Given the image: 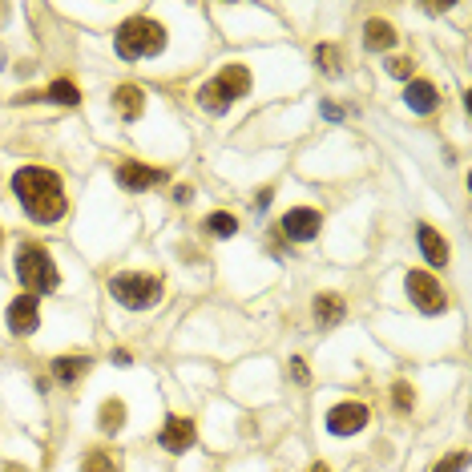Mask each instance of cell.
<instances>
[{
    "mask_svg": "<svg viewBox=\"0 0 472 472\" xmlns=\"http://www.w3.org/2000/svg\"><path fill=\"white\" fill-rule=\"evenodd\" d=\"M13 194L37 222H57L65 214V182L45 166H24L13 174Z\"/></svg>",
    "mask_w": 472,
    "mask_h": 472,
    "instance_id": "cell-1",
    "label": "cell"
},
{
    "mask_svg": "<svg viewBox=\"0 0 472 472\" xmlns=\"http://www.w3.org/2000/svg\"><path fill=\"white\" fill-rule=\"evenodd\" d=\"M114 49L122 61H142V57H153L166 49V29H162L153 16H134L117 29L114 37Z\"/></svg>",
    "mask_w": 472,
    "mask_h": 472,
    "instance_id": "cell-2",
    "label": "cell"
},
{
    "mask_svg": "<svg viewBox=\"0 0 472 472\" xmlns=\"http://www.w3.org/2000/svg\"><path fill=\"white\" fill-rule=\"evenodd\" d=\"M16 279H21V287H29V295H53L61 287V271L37 243H24L16 251Z\"/></svg>",
    "mask_w": 472,
    "mask_h": 472,
    "instance_id": "cell-3",
    "label": "cell"
},
{
    "mask_svg": "<svg viewBox=\"0 0 472 472\" xmlns=\"http://www.w3.org/2000/svg\"><path fill=\"white\" fill-rule=\"evenodd\" d=\"M246 93H251V69L230 65V69H222L218 77H210V81L202 85L199 101H202L206 114H227V109L235 106L238 97H246Z\"/></svg>",
    "mask_w": 472,
    "mask_h": 472,
    "instance_id": "cell-4",
    "label": "cell"
},
{
    "mask_svg": "<svg viewBox=\"0 0 472 472\" xmlns=\"http://www.w3.org/2000/svg\"><path fill=\"white\" fill-rule=\"evenodd\" d=\"M109 295H114L122 307H130V311H145V307L162 303V279L137 274V271L114 274V279H109Z\"/></svg>",
    "mask_w": 472,
    "mask_h": 472,
    "instance_id": "cell-5",
    "label": "cell"
},
{
    "mask_svg": "<svg viewBox=\"0 0 472 472\" xmlns=\"http://www.w3.org/2000/svg\"><path fill=\"white\" fill-rule=\"evenodd\" d=\"M404 291H408V299L420 307L424 315H440L444 307H449V295H444V287L432 279L428 271H408L404 274Z\"/></svg>",
    "mask_w": 472,
    "mask_h": 472,
    "instance_id": "cell-6",
    "label": "cell"
},
{
    "mask_svg": "<svg viewBox=\"0 0 472 472\" xmlns=\"http://www.w3.org/2000/svg\"><path fill=\"white\" fill-rule=\"evenodd\" d=\"M114 178H117V186H122V190L142 194V190H150V186L166 182V170H158V166H142V162H122V166L114 170Z\"/></svg>",
    "mask_w": 472,
    "mask_h": 472,
    "instance_id": "cell-7",
    "label": "cell"
},
{
    "mask_svg": "<svg viewBox=\"0 0 472 472\" xmlns=\"http://www.w3.org/2000/svg\"><path fill=\"white\" fill-rule=\"evenodd\" d=\"M319 227H323V218L311 206H295V210L282 214V235H287L291 243H311V238L319 235Z\"/></svg>",
    "mask_w": 472,
    "mask_h": 472,
    "instance_id": "cell-8",
    "label": "cell"
},
{
    "mask_svg": "<svg viewBox=\"0 0 472 472\" xmlns=\"http://www.w3.org/2000/svg\"><path fill=\"white\" fill-rule=\"evenodd\" d=\"M41 323V307H37V295H16L8 303V331L13 336H32Z\"/></svg>",
    "mask_w": 472,
    "mask_h": 472,
    "instance_id": "cell-9",
    "label": "cell"
},
{
    "mask_svg": "<svg viewBox=\"0 0 472 472\" xmlns=\"http://www.w3.org/2000/svg\"><path fill=\"white\" fill-rule=\"evenodd\" d=\"M367 428V408L364 404H336L328 412V432L331 436H356Z\"/></svg>",
    "mask_w": 472,
    "mask_h": 472,
    "instance_id": "cell-10",
    "label": "cell"
},
{
    "mask_svg": "<svg viewBox=\"0 0 472 472\" xmlns=\"http://www.w3.org/2000/svg\"><path fill=\"white\" fill-rule=\"evenodd\" d=\"M158 444H162V449H170V452L194 449V424L186 416H170L166 428H162V436H158Z\"/></svg>",
    "mask_w": 472,
    "mask_h": 472,
    "instance_id": "cell-11",
    "label": "cell"
},
{
    "mask_svg": "<svg viewBox=\"0 0 472 472\" xmlns=\"http://www.w3.org/2000/svg\"><path fill=\"white\" fill-rule=\"evenodd\" d=\"M404 101H408L412 114H436V106H440V93H436L432 81H416V77H412L408 89H404Z\"/></svg>",
    "mask_w": 472,
    "mask_h": 472,
    "instance_id": "cell-12",
    "label": "cell"
},
{
    "mask_svg": "<svg viewBox=\"0 0 472 472\" xmlns=\"http://www.w3.org/2000/svg\"><path fill=\"white\" fill-rule=\"evenodd\" d=\"M416 238H420V255L428 259V267H449V243L432 227H420Z\"/></svg>",
    "mask_w": 472,
    "mask_h": 472,
    "instance_id": "cell-13",
    "label": "cell"
},
{
    "mask_svg": "<svg viewBox=\"0 0 472 472\" xmlns=\"http://www.w3.org/2000/svg\"><path fill=\"white\" fill-rule=\"evenodd\" d=\"M114 109L125 117V122H137L145 109V93L137 89V85H117L114 89Z\"/></svg>",
    "mask_w": 472,
    "mask_h": 472,
    "instance_id": "cell-14",
    "label": "cell"
},
{
    "mask_svg": "<svg viewBox=\"0 0 472 472\" xmlns=\"http://www.w3.org/2000/svg\"><path fill=\"white\" fill-rule=\"evenodd\" d=\"M396 45V29L388 21H367L364 24V49L367 53H388Z\"/></svg>",
    "mask_w": 472,
    "mask_h": 472,
    "instance_id": "cell-15",
    "label": "cell"
},
{
    "mask_svg": "<svg viewBox=\"0 0 472 472\" xmlns=\"http://www.w3.org/2000/svg\"><path fill=\"white\" fill-rule=\"evenodd\" d=\"M311 311H315V323H319V328H336L343 315H347V307H343L339 295H319Z\"/></svg>",
    "mask_w": 472,
    "mask_h": 472,
    "instance_id": "cell-16",
    "label": "cell"
},
{
    "mask_svg": "<svg viewBox=\"0 0 472 472\" xmlns=\"http://www.w3.org/2000/svg\"><path fill=\"white\" fill-rule=\"evenodd\" d=\"M97 424H101V432H106V436H114L117 428L125 424V404H122V400H106V404H101V420H97Z\"/></svg>",
    "mask_w": 472,
    "mask_h": 472,
    "instance_id": "cell-17",
    "label": "cell"
},
{
    "mask_svg": "<svg viewBox=\"0 0 472 472\" xmlns=\"http://www.w3.org/2000/svg\"><path fill=\"white\" fill-rule=\"evenodd\" d=\"M81 372H89V359H85V356H77V359H57V364H53V375H57L61 384H73Z\"/></svg>",
    "mask_w": 472,
    "mask_h": 472,
    "instance_id": "cell-18",
    "label": "cell"
},
{
    "mask_svg": "<svg viewBox=\"0 0 472 472\" xmlns=\"http://www.w3.org/2000/svg\"><path fill=\"white\" fill-rule=\"evenodd\" d=\"M315 61H319V69L328 77H339L343 65H339V49L336 45H315Z\"/></svg>",
    "mask_w": 472,
    "mask_h": 472,
    "instance_id": "cell-19",
    "label": "cell"
},
{
    "mask_svg": "<svg viewBox=\"0 0 472 472\" xmlns=\"http://www.w3.org/2000/svg\"><path fill=\"white\" fill-rule=\"evenodd\" d=\"M45 97H49V101H61V106H77V101H81V93H77L73 81H53V85L45 89Z\"/></svg>",
    "mask_w": 472,
    "mask_h": 472,
    "instance_id": "cell-20",
    "label": "cell"
},
{
    "mask_svg": "<svg viewBox=\"0 0 472 472\" xmlns=\"http://www.w3.org/2000/svg\"><path fill=\"white\" fill-rule=\"evenodd\" d=\"M206 230H210V235H218V238H230L238 230V222H235V214H210V218H206Z\"/></svg>",
    "mask_w": 472,
    "mask_h": 472,
    "instance_id": "cell-21",
    "label": "cell"
},
{
    "mask_svg": "<svg viewBox=\"0 0 472 472\" xmlns=\"http://www.w3.org/2000/svg\"><path fill=\"white\" fill-rule=\"evenodd\" d=\"M81 472H117L114 460H109V452H89V457L81 460Z\"/></svg>",
    "mask_w": 472,
    "mask_h": 472,
    "instance_id": "cell-22",
    "label": "cell"
},
{
    "mask_svg": "<svg viewBox=\"0 0 472 472\" xmlns=\"http://www.w3.org/2000/svg\"><path fill=\"white\" fill-rule=\"evenodd\" d=\"M388 73L400 77V81H412V57H392V61H388Z\"/></svg>",
    "mask_w": 472,
    "mask_h": 472,
    "instance_id": "cell-23",
    "label": "cell"
},
{
    "mask_svg": "<svg viewBox=\"0 0 472 472\" xmlns=\"http://www.w3.org/2000/svg\"><path fill=\"white\" fill-rule=\"evenodd\" d=\"M465 468H468V457H465V452H452V457L440 460L432 472H465Z\"/></svg>",
    "mask_w": 472,
    "mask_h": 472,
    "instance_id": "cell-24",
    "label": "cell"
},
{
    "mask_svg": "<svg viewBox=\"0 0 472 472\" xmlns=\"http://www.w3.org/2000/svg\"><path fill=\"white\" fill-rule=\"evenodd\" d=\"M396 404H400V408H412V404H416V396H412L408 384H396Z\"/></svg>",
    "mask_w": 472,
    "mask_h": 472,
    "instance_id": "cell-25",
    "label": "cell"
},
{
    "mask_svg": "<svg viewBox=\"0 0 472 472\" xmlns=\"http://www.w3.org/2000/svg\"><path fill=\"white\" fill-rule=\"evenodd\" d=\"M323 117H328V122H339V117H343V109H339V106H331V101H328V106H323Z\"/></svg>",
    "mask_w": 472,
    "mask_h": 472,
    "instance_id": "cell-26",
    "label": "cell"
},
{
    "mask_svg": "<svg viewBox=\"0 0 472 472\" xmlns=\"http://www.w3.org/2000/svg\"><path fill=\"white\" fill-rule=\"evenodd\" d=\"M114 364H117V367H130L134 356H130V351H114Z\"/></svg>",
    "mask_w": 472,
    "mask_h": 472,
    "instance_id": "cell-27",
    "label": "cell"
},
{
    "mask_svg": "<svg viewBox=\"0 0 472 472\" xmlns=\"http://www.w3.org/2000/svg\"><path fill=\"white\" fill-rule=\"evenodd\" d=\"M190 199H194L190 186H178V190H174V202H190Z\"/></svg>",
    "mask_w": 472,
    "mask_h": 472,
    "instance_id": "cell-28",
    "label": "cell"
},
{
    "mask_svg": "<svg viewBox=\"0 0 472 472\" xmlns=\"http://www.w3.org/2000/svg\"><path fill=\"white\" fill-rule=\"evenodd\" d=\"M291 372H295V380H299V384H307V367L299 364V359H295V364H291Z\"/></svg>",
    "mask_w": 472,
    "mask_h": 472,
    "instance_id": "cell-29",
    "label": "cell"
},
{
    "mask_svg": "<svg viewBox=\"0 0 472 472\" xmlns=\"http://www.w3.org/2000/svg\"><path fill=\"white\" fill-rule=\"evenodd\" d=\"M311 472H328V465H315V468H311Z\"/></svg>",
    "mask_w": 472,
    "mask_h": 472,
    "instance_id": "cell-30",
    "label": "cell"
},
{
    "mask_svg": "<svg viewBox=\"0 0 472 472\" xmlns=\"http://www.w3.org/2000/svg\"><path fill=\"white\" fill-rule=\"evenodd\" d=\"M8 472H21V468H8Z\"/></svg>",
    "mask_w": 472,
    "mask_h": 472,
    "instance_id": "cell-31",
    "label": "cell"
},
{
    "mask_svg": "<svg viewBox=\"0 0 472 472\" xmlns=\"http://www.w3.org/2000/svg\"><path fill=\"white\" fill-rule=\"evenodd\" d=\"M0 65H5V57H0Z\"/></svg>",
    "mask_w": 472,
    "mask_h": 472,
    "instance_id": "cell-32",
    "label": "cell"
}]
</instances>
